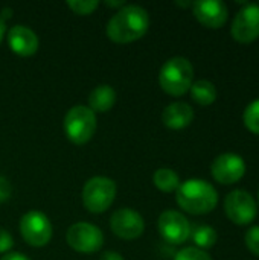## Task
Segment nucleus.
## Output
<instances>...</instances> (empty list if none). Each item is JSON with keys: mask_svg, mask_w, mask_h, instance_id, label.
<instances>
[{"mask_svg": "<svg viewBox=\"0 0 259 260\" xmlns=\"http://www.w3.org/2000/svg\"><path fill=\"white\" fill-rule=\"evenodd\" d=\"M150 27L148 12L137 5H125L107 24V37L114 43H131L142 38Z\"/></svg>", "mask_w": 259, "mask_h": 260, "instance_id": "1", "label": "nucleus"}, {"mask_svg": "<svg viewBox=\"0 0 259 260\" xmlns=\"http://www.w3.org/2000/svg\"><path fill=\"white\" fill-rule=\"evenodd\" d=\"M176 192L177 204L191 215H206L218 204V192L206 180H186Z\"/></svg>", "mask_w": 259, "mask_h": 260, "instance_id": "2", "label": "nucleus"}, {"mask_svg": "<svg viewBox=\"0 0 259 260\" xmlns=\"http://www.w3.org/2000/svg\"><path fill=\"white\" fill-rule=\"evenodd\" d=\"M194 82V67L185 56L168 59L159 72V84L162 90L171 96L185 94Z\"/></svg>", "mask_w": 259, "mask_h": 260, "instance_id": "3", "label": "nucleus"}, {"mask_svg": "<svg viewBox=\"0 0 259 260\" xmlns=\"http://www.w3.org/2000/svg\"><path fill=\"white\" fill-rule=\"evenodd\" d=\"M64 131L72 143H87L96 131V114L84 105L72 107L64 117Z\"/></svg>", "mask_w": 259, "mask_h": 260, "instance_id": "4", "label": "nucleus"}, {"mask_svg": "<svg viewBox=\"0 0 259 260\" xmlns=\"http://www.w3.org/2000/svg\"><path fill=\"white\" fill-rule=\"evenodd\" d=\"M116 197V183L107 177L90 178L82 189L84 207L92 213H102L108 210Z\"/></svg>", "mask_w": 259, "mask_h": 260, "instance_id": "5", "label": "nucleus"}, {"mask_svg": "<svg viewBox=\"0 0 259 260\" xmlns=\"http://www.w3.org/2000/svg\"><path fill=\"white\" fill-rule=\"evenodd\" d=\"M226 216L237 225L250 224L258 215V206L255 198L244 189L232 190L224 200Z\"/></svg>", "mask_w": 259, "mask_h": 260, "instance_id": "6", "label": "nucleus"}, {"mask_svg": "<svg viewBox=\"0 0 259 260\" xmlns=\"http://www.w3.org/2000/svg\"><path fill=\"white\" fill-rule=\"evenodd\" d=\"M20 232L31 247H44L52 239V224L49 218L37 210H31L21 216Z\"/></svg>", "mask_w": 259, "mask_h": 260, "instance_id": "7", "label": "nucleus"}, {"mask_svg": "<svg viewBox=\"0 0 259 260\" xmlns=\"http://www.w3.org/2000/svg\"><path fill=\"white\" fill-rule=\"evenodd\" d=\"M67 244L72 250L78 253H96L104 245L102 232L89 222H76L73 224L66 235Z\"/></svg>", "mask_w": 259, "mask_h": 260, "instance_id": "8", "label": "nucleus"}, {"mask_svg": "<svg viewBox=\"0 0 259 260\" xmlns=\"http://www.w3.org/2000/svg\"><path fill=\"white\" fill-rule=\"evenodd\" d=\"M231 34L238 43H252L259 38V5L258 3H246L244 8L235 15Z\"/></svg>", "mask_w": 259, "mask_h": 260, "instance_id": "9", "label": "nucleus"}, {"mask_svg": "<svg viewBox=\"0 0 259 260\" xmlns=\"http://www.w3.org/2000/svg\"><path fill=\"white\" fill-rule=\"evenodd\" d=\"M246 161L235 152L220 154L211 165L212 177L220 184H235L246 174Z\"/></svg>", "mask_w": 259, "mask_h": 260, "instance_id": "10", "label": "nucleus"}, {"mask_svg": "<svg viewBox=\"0 0 259 260\" xmlns=\"http://www.w3.org/2000/svg\"><path fill=\"white\" fill-rule=\"evenodd\" d=\"M157 227L160 236L172 245H180L186 242L191 236V225L188 219L176 210L163 212L159 216Z\"/></svg>", "mask_w": 259, "mask_h": 260, "instance_id": "11", "label": "nucleus"}, {"mask_svg": "<svg viewBox=\"0 0 259 260\" xmlns=\"http://www.w3.org/2000/svg\"><path fill=\"white\" fill-rule=\"evenodd\" d=\"M110 229L118 238L125 241H133L142 236L145 230V222L143 218L136 210L124 207L111 215Z\"/></svg>", "mask_w": 259, "mask_h": 260, "instance_id": "12", "label": "nucleus"}, {"mask_svg": "<svg viewBox=\"0 0 259 260\" xmlns=\"http://www.w3.org/2000/svg\"><path fill=\"white\" fill-rule=\"evenodd\" d=\"M192 12L195 18L206 27L218 29L224 26L229 9L224 2L221 0H200L192 3Z\"/></svg>", "mask_w": 259, "mask_h": 260, "instance_id": "13", "label": "nucleus"}, {"mask_svg": "<svg viewBox=\"0 0 259 260\" xmlns=\"http://www.w3.org/2000/svg\"><path fill=\"white\" fill-rule=\"evenodd\" d=\"M8 43L14 53L18 56H32L40 46L37 34L23 24H15L8 32Z\"/></svg>", "mask_w": 259, "mask_h": 260, "instance_id": "14", "label": "nucleus"}, {"mask_svg": "<svg viewBox=\"0 0 259 260\" xmlns=\"http://www.w3.org/2000/svg\"><path fill=\"white\" fill-rule=\"evenodd\" d=\"M194 120V110L186 102H172L162 113V122L169 129H183Z\"/></svg>", "mask_w": 259, "mask_h": 260, "instance_id": "15", "label": "nucleus"}, {"mask_svg": "<svg viewBox=\"0 0 259 260\" xmlns=\"http://www.w3.org/2000/svg\"><path fill=\"white\" fill-rule=\"evenodd\" d=\"M116 104V91L111 85H98L89 96V108L93 113H105Z\"/></svg>", "mask_w": 259, "mask_h": 260, "instance_id": "16", "label": "nucleus"}, {"mask_svg": "<svg viewBox=\"0 0 259 260\" xmlns=\"http://www.w3.org/2000/svg\"><path fill=\"white\" fill-rule=\"evenodd\" d=\"M191 96L192 99L198 104V105H211L215 102L217 99V88L214 85V82L208 81V79H200L192 82L191 85Z\"/></svg>", "mask_w": 259, "mask_h": 260, "instance_id": "17", "label": "nucleus"}, {"mask_svg": "<svg viewBox=\"0 0 259 260\" xmlns=\"http://www.w3.org/2000/svg\"><path fill=\"white\" fill-rule=\"evenodd\" d=\"M153 181H154V186L165 193L176 192L180 186V177L177 175L176 171H172L169 168L157 169L153 177Z\"/></svg>", "mask_w": 259, "mask_h": 260, "instance_id": "18", "label": "nucleus"}, {"mask_svg": "<svg viewBox=\"0 0 259 260\" xmlns=\"http://www.w3.org/2000/svg\"><path fill=\"white\" fill-rule=\"evenodd\" d=\"M194 244L197 245V248L200 250H208V248H212L215 244H217V239H218V235L215 232L214 227L211 225H197L191 230V236Z\"/></svg>", "mask_w": 259, "mask_h": 260, "instance_id": "19", "label": "nucleus"}, {"mask_svg": "<svg viewBox=\"0 0 259 260\" xmlns=\"http://www.w3.org/2000/svg\"><path fill=\"white\" fill-rule=\"evenodd\" d=\"M243 120H244L246 128L250 133L259 136V99L250 102L246 107V110L243 113Z\"/></svg>", "mask_w": 259, "mask_h": 260, "instance_id": "20", "label": "nucleus"}, {"mask_svg": "<svg viewBox=\"0 0 259 260\" xmlns=\"http://www.w3.org/2000/svg\"><path fill=\"white\" fill-rule=\"evenodd\" d=\"M174 260H212V257L206 251H203L197 247H188V248L180 250L176 254Z\"/></svg>", "mask_w": 259, "mask_h": 260, "instance_id": "21", "label": "nucleus"}, {"mask_svg": "<svg viewBox=\"0 0 259 260\" xmlns=\"http://www.w3.org/2000/svg\"><path fill=\"white\" fill-rule=\"evenodd\" d=\"M67 6L75 14L87 15V14H92L99 6V2H95V0H75V2H67Z\"/></svg>", "mask_w": 259, "mask_h": 260, "instance_id": "22", "label": "nucleus"}, {"mask_svg": "<svg viewBox=\"0 0 259 260\" xmlns=\"http://www.w3.org/2000/svg\"><path fill=\"white\" fill-rule=\"evenodd\" d=\"M244 242L249 251L259 257V225H253L247 230L244 236Z\"/></svg>", "mask_w": 259, "mask_h": 260, "instance_id": "23", "label": "nucleus"}, {"mask_svg": "<svg viewBox=\"0 0 259 260\" xmlns=\"http://www.w3.org/2000/svg\"><path fill=\"white\" fill-rule=\"evenodd\" d=\"M12 245H14L12 236L5 229H0V253L9 251L12 248Z\"/></svg>", "mask_w": 259, "mask_h": 260, "instance_id": "24", "label": "nucleus"}, {"mask_svg": "<svg viewBox=\"0 0 259 260\" xmlns=\"http://www.w3.org/2000/svg\"><path fill=\"white\" fill-rule=\"evenodd\" d=\"M11 192H12L11 183L5 177L0 175V203H5L6 200H9Z\"/></svg>", "mask_w": 259, "mask_h": 260, "instance_id": "25", "label": "nucleus"}, {"mask_svg": "<svg viewBox=\"0 0 259 260\" xmlns=\"http://www.w3.org/2000/svg\"><path fill=\"white\" fill-rule=\"evenodd\" d=\"M99 260H124V257L119 253H116V251H107V253H104L101 256Z\"/></svg>", "mask_w": 259, "mask_h": 260, "instance_id": "26", "label": "nucleus"}, {"mask_svg": "<svg viewBox=\"0 0 259 260\" xmlns=\"http://www.w3.org/2000/svg\"><path fill=\"white\" fill-rule=\"evenodd\" d=\"M2 260H31L27 259L26 256H23L21 253H8V254H5Z\"/></svg>", "mask_w": 259, "mask_h": 260, "instance_id": "27", "label": "nucleus"}, {"mask_svg": "<svg viewBox=\"0 0 259 260\" xmlns=\"http://www.w3.org/2000/svg\"><path fill=\"white\" fill-rule=\"evenodd\" d=\"M5 32H6V26H5V20L0 17V43H2V40H3V37H5Z\"/></svg>", "mask_w": 259, "mask_h": 260, "instance_id": "28", "label": "nucleus"}, {"mask_svg": "<svg viewBox=\"0 0 259 260\" xmlns=\"http://www.w3.org/2000/svg\"><path fill=\"white\" fill-rule=\"evenodd\" d=\"M105 5L107 6H111V8H122V6H125V3L124 2H105Z\"/></svg>", "mask_w": 259, "mask_h": 260, "instance_id": "29", "label": "nucleus"}]
</instances>
